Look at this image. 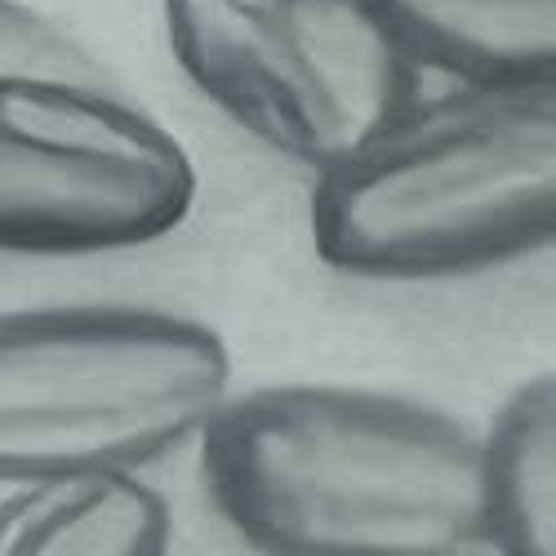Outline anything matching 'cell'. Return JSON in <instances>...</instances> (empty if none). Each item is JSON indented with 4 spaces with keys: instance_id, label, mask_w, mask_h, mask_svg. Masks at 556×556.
<instances>
[{
    "instance_id": "8",
    "label": "cell",
    "mask_w": 556,
    "mask_h": 556,
    "mask_svg": "<svg viewBox=\"0 0 556 556\" xmlns=\"http://www.w3.org/2000/svg\"><path fill=\"white\" fill-rule=\"evenodd\" d=\"M485 552L556 556V379H526L481 432Z\"/></svg>"
},
{
    "instance_id": "9",
    "label": "cell",
    "mask_w": 556,
    "mask_h": 556,
    "mask_svg": "<svg viewBox=\"0 0 556 556\" xmlns=\"http://www.w3.org/2000/svg\"><path fill=\"white\" fill-rule=\"evenodd\" d=\"M0 76L112 80L103 63L85 50V40L27 0H0Z\"/></svg>"
},
{
    "instance_id": "5",
    "label": "cell",
    "mask_w": 556,
    "mask_h": 556,
    "mask_svg": "<svg viewBox=\"0 0 556 556\" xmlns=\"http://www.w3.org/2000/svg\"><path fill=\"white\" fill-rule=\"evenodd\" d=\"M192 205L188 148L112 80L0 76V254L138 250Z\"/></svg>"
},
{
    "instance_id": "4",
    "label": "cell",
    "mask_w": 556,
    "mask_h": 556,
    "mask_svg": "<svg viewBox=\"0 0 556 556\" xmlns=\"http://www.w3.org/2000/svg\"><path fill=\"white\" fill-rule=\"evenodd\" d=\"M161 14L197 94L312 174L424 94L369 0H161Z\"/></svg>"
},
{
    "instance_id": "2",
    "label": "cell",
    "mask_w": 556,
    "mask_h": 556,
    "mask_svg": "<svg viewBox=\"0 0 556 556\" xmlns=\"http://www.w3.org/2000/svg\"><path fill=\"white\" fill-rule=\"evenodd\" d=\"M316 258L352 281H450L556 237V80L450 85L312 174Z\"/></svg>"
},
{
    "instance_id": "3",
    "label": "cell",
    "mask_w": 556,
    "mask_h": 556,
    "mask_svg": "<svg viewBox=\"0 0 556 556\" xmlns=\"http://www.w3.org/2000/svg\"><path fill=\"white\" fill-rule=\"evenodd\" d=\"M231 392V352L152 303L0 312V485L108 472L192 445Z\"/></svg>"
},
{
    "instance_id": "6",
    "label": "cell",
    "mask_w": 556,
    "mask_h": 556,
    "mask_svg": "<svg viewBox=\"0 0 556 556\" xmlns=\"http://www.w3.org/2000/svg\"><path fill=\"white\" fill-rule=\"evenodd\" d=\"M169 543V503L134 468L18 481L0 498V556H161Z\"/></svg>"
},
{
    "instance_id": "1",
    "label": "cell",
    "mask_w": 556,
    "mask_h": 556,
    "mask_svg": "<svg viewBox=\"0 0 556 556\" xmlns=\"http://www.w3.org/2000/svg\"><path fill=\"white\" fill-rule=\"evenodd\" d=\"M197 445L214 513L254 552H485L481 432L441 405L343 383H271L227 392Z\"/></svg>"
},
{
    "instance_id": "7",
    "label": "cell",
    "mask_w": 556,
    "mask_h": 556,
    "mask_svg": "<svg viewBox=\"0 0 556 556\" xmlns=\"http://www.w3.org/2000/svg\"><path fill=\"white\" fill-rule=\"evenodd\" d=\"M424 76L450 85H552L556 0H369Z\"/></svg>"
}]
</instances>
